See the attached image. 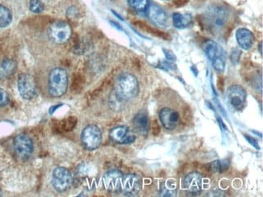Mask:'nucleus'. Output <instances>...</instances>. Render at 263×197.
Listing matches in <instances>:
<instances>
[{"mask_svg":"<svg viewBox=\"0 0 263 197\" xmlns=\"http://www.w3.org/2000/svg\"><path fill=\"white\" fill-rule=\"evenodd\" d=\"M81 142L86 149L94 150L99 148L102 142V134L99 127L96 124H89L81 133Z\"/></svg>","mask_w":263,"mask_h":197,"instance_id":"39448f33","label":"nucleus"},{"mask_svg":"<svg viewBox=\"0 0 263 197\" xmlns=\"http://www.w3.org/2000/svg\"><path fill=\"white\" fill-rule=\"evenodd\" d=\"M147 12L148 17L155 25L164 29L168 27L170 25L168 15L160 6L154 4H149Z\"/></svg>","mask_w":263,"mask_h":197,"instance_id":"dca6fc26","label":"nucleus"},{"mask_svg":"<svg viewBox=\"0 0 263 197\" xmlns=\"http://www.w3.org/2000/svg\"><path fill=\"white\" fill-rule=\"evenodd\" d=\"M230 18L228 8L222 5H212L206 9L202 15L204 27L212 34H218L223 32L227 26Z\"/></svg>","mask_w":263,"mask_h":197,"instance_id":"f257e3e1","label":"nucleus"},{"mask_svg":"<svg viewBox=\"0 0 263 197\" xmlns=\"http://www.w3.org/2000/svg\"><path fill=\"white\" fill-rule=\"evenodd\" d=\"M202 50L214 69L218 73H223L226 67V54L224 50L213 40H208L202 44Z\"/></svg>","mask_w":263,"mask_h":197,"instance_id":"20e7f679","label":"nucleus"},{"mask_svg":"<svg viewBox=\"0 0 263 197\" xmlns=\"http://www.w3.org/2000/svg\"><path fill=\"white\" fill-rule=\"evenodd\" d=\"M246 90L241 86L233 85L228 88L226 100L228 104L232 110L236 112H240L244 108L246 103Z\"/></svg>","mask_w":263,"mask_h":197,"instance_id":"0eeeda50","label":"nucleus"},{"mask_svg":"<svg viewBox=\"0 0 263 197\" xmlns=\"http://www.w3.org/2000/svg\"><path fill=\"white\" fill-rule=\"evenodd\" d=\"M142 189L141 179L134 174L123 176L122 180V192L128 196H136Z\"/></svg>","mask_w":263,"mask_h":197,"instance_id":"f8f14e48","label":"nucleus"},{"mask_svg":"<svg viewBox=\"0 0 263 197\" xmlns=\"http://www.w3.org/2000/svg\"><path fill=\"white\" fill-rule=\"evenodd\" d=\"M0 195H1V189H0Z\"/></svg>","mask_w":263,"mask_h":197,"instance_id":"c756f323","label":"nucleus"},{"mask_svg":"<svg viewBox=\"0 0 263 197\" xmlns=\"http://www.w3.org/2000/svg\"><path fill=\"white\" fill-rule=\"evenodd\" d=\"M17 86L20 94L25 100H33L37 95V86L33 75L21 74L18 77Z\"/></svg>","mask_w":263,"mask_h":197,"instance_id":"1a4fd4ad","label":"nucleus"},{"mask_svg":"<svg viewBox=\"0 0 263 197\" xmlns=\"http://www.w3.org/2000/svg\"><path fill=\"white\" fill-rule=\"evenodd\" d=\"M29 9L33 13H41L44 10V4L41 0H30Z\"/></svg>","mask_w":263,"mask_h":197,"instance_id":"b1692460","label":"nucleus"},{"mask_svg":"<svg viewBox=\"0 0 263 197\" xmlns=\"http://www.w3.org/2000/svg\"><path fill=\"white\" fill-rule=\"evenodd\" d=\"M15 155L22 160L29 159L33 152V142L26 134H19L14 139Z\"/></svg>","mask_w":263,"mask_h":197,"instance_id":"9d476101","label":"nucleus"},{"mask_svg":"<svg viewBox=\"0 0 263 197\" xmlns=\"http://www.w3.org/2000/svg\"><path fill=\"white\" fill-rule=\"evenodd\" d=\"M173 21L174 27L177 29H186L192 24V17L191 15H181L177 12L173 15Z\"/></svg>","mask_w":263,"mask_h":197,"instance_id":"412c9836","label":"nucleus"},{"mask_svg":"<svg viewBox=\"0 0 263 197\" xmlns=\"http://www.w3.org/2000/svg\"><path fill=\"white\" fill-rule=\"evenodd\" d=\"M216 105H217L218 107H219V110H220V111H221V113H223V115L225 116V117H227V114H226V113H225L224 110H223V107H222L221 104H220V103H219V100H218L217 99H216Z\"/></svg>","mask_w":263,"mask_h":197,"instance_id":"cd10ccee","label":"nucleus"},{"mask_svg":"<svg viewBox=\"0 0 263 197\" xmlns=\"http://www.w3.org/2000/svg\"><path fill=\"white\" fill-rule=\"evenodd\" d=\"M236 38L240 48L249 50L253 47L254 43V36L251 31L245 28H240L236 33Z\"/></svg>","mask_w":263,"mask_h":197,"instance_id":"f3484780","label":"nucleus"},{"mask_svg":"<svg viewBox=\"0 0 263 197\" xmlns=\"http://www.w3.org/2000/svg\"><path fill=\"white\" fill-rule=\"evenodd\" d=\"M123 174L119 170H110L104 174L102 179L104 188L111 193H119L122 191Z\"/></svg>","mask_w":263,"mask_h":197,"instance_id":"9b49d317","label":"nucleus"},{"mask_svg":"<svg viewBox=\"0 0 263 197\" xmlns=\"http://www.w3.org/2000/svg\"><path fill=\"white\" fill-rule=\"evenodd\" d=\"M260 54L262 55V42L260 43Z\"/></svg>","mask_w":263,"mask_h":197,"instance_id":"c85d7f7f","label":"nucleus"},{"mask_svg":"<svg viewBox=\"0 0 263 197\" xmlns=\"http://www.w3.org/2000/svg\"><path fill=\"white\" fill-rule=\"evenodd\" d=\"M12 19V12L7 7L0 5V28H5L11 24Z\"/></svg>","mask_w":263,"mask_h":197,"instance_id":"4be33fe9","label":"nucleus"},{"mask_svg":"<svg viewBox=\"0 0 263 197\" xmlns=\"http://www.w3.org/2000/svg\"><path fill=\"white\" fill-rule=\"evenodd\" d=\"M202 178L199 173L191 172L186 174L181 182V188H183L187 193L198 194L202 190Z\"/></svg>","mask_w":263,"mask_h":197,"instance_id":"4468645a","label":"nucleus"},{"mask_svg":"<svg viewBox=\"0 0 263 197\" xmlns=\"http://www.w3.org/2000/svg\"><path fill=\"white\" fill-rule=\"evenodd\" d=\"M159 118L164 128L168 130H174L180 122V114L178 112L168 107H164L159 113Z\"/></svg>","mask_w":263,"mask_h":197,"instance_id":"ddd939ff","label":"nucleus"},{"mask_svg":"<svg viewBox=\"0 0 263 197\" xmlns=\"http://www.w3.org/2000/svg\"><path fill=\"white\" fill-rule=\"evenodd\" d=\"M16 62L10 58H4L0 61V80L9 79L15 72Z\"/></svg>","mask_w":263,"mask_h":197,"instance_id":"6ab92c4d","label":"nucleus"},{"mask_svg":"<svg viewBox=\"0 0 263 197\" xmlns=\"http://www.w3.org/2000/svg\"><path fill=\"white\" fill-rule=\"evenodd\" d=\"M9 103V96L6 91L0 88V107L6 106Z\"/></svg>","mask_w":263,"mask_h":197,"instance_id":"393cba45","label":"nucleus"},{"mask_svg":"<svg viewBox=\"0 0 263 197\" xmlns=\"http://www.w3.org/2000/svg\"><path fill=\"white\" fill-rule=\"evenodd\" d=\"M68 87V75L66 70L54 68L48 77V92L52 97L59 98L65 94Z\"/></svg>","mask_w":263,"mask_h":197,"instance_id":"7ed1b4c3","label":"nucleus"},{"mask_svg":"<svg viewBox=\"0 0 263 197\" xmlns=\"http://www.w3.org/2000/svg\"><path fill=\"white\" fill-rule=\"evenodd\" d=\"M149 119L143 112L137 113L133 119V126L138 134L147 137L149 132Z\"/></svg>","mask_w":263,"mask_h":197,"instance_id":"a211bd4d","label":"nucleus"},{"mask_svg":"<svg viewBox=\"0 0 263 197\" xmlns=\"http://www.w3.org/2000/svg\"><path fill=\"white\" fill-rule=\"evenodd\" d=\"M48 34L53 42L64 44L71 39L72 29L67 22H54L48 29Z\"/></svg>","mask_w":263,"mask_h":197,"instance_id":"423d86ee","label":"nucleus"},{"mask_svg":"<svg viewBox=\"0 0 263 197\" xmlns=\"http://www.w3.org/2000/svg\"><path fill=\"white\" fill-rule=\"evenodd\" d=\"M164 51V55H165L166 58L168 60V61H176L177 59V57H176L175 54L171 51V50H166V49H164L163 50Z\"/></svg>","mask_w":263,"mask_h":197,"instance_id":"bb28decb","label":"nucleus"},{"mask_svg":"<svg viewBox=\"0 0 263 197\" xmlns=\"http://www.w3.org/2000/svg\"><path fill=\"white\" fill-rule=\"evenodd\" d=\"M73 183L70 170L65 167H56L52 173V185L59 192H64L71 188Z\"/></svg>","mask_w":263,"mask_h":197,"instance_id":"6e6552de","label":"nucleus"},{"mask_svg":"<svg viewBox=\"0 0 263 197\" xmlns=\"http://www.w3.org/2000/svg\"><path fill=\"white\" fill-rule=\"evenodd\" d=\"M109 137L112 142L119 144H132L136 139L135 135L130 134L129 128L126 125H120L112 128L109 132Z\"/></svg>","mask_w":263,"mask_h":197,"instance_id":"2eb2a0df","label":"nucleus"},{"mask_svg":"<svg viewBox=\"0 0 263 197\" xmlns=\"http://www.w3.org/2000/svg\"><path fill=\"white\" fill-rule=\"evenodd\" d=\"M139 81L132 74L120 75L115 82V96L119 101H130L139 95Z\"/></svg>","mask_w":263,"mask_h":197,"instance_id":"f03ea898","label":"nucleus"},{"mask_svg":"<svg viewBox=\"0 0 263 197\" xmlns=\"http://www.w3.org/2000/svg\"><path fill=\"white\" fill-rule=\"evenodd\" d=\"M128 4L137 12H146L150 2H149V0H128Z\"/></svg>","mask_w":263,"mask_h":197,"instance_id":"5701e85b","label":"nucleus"},{"mask_svg":"<svg viewBox=\"0 0 263 197\" xmlns=\"http://www.w3.org/2000/svg\"><path fill=\"white\" fill-rule=\"evenodd\" d=\"M177 192V184L173 179H170L163 182L160 188V195L161 196H176Z\"/></svg>","mask_w":263,"mask_h":197,"instance_id":"aec40b11","label":"nucleus"},{"mask_svg":"<svg viewBox=\"0 0 263 197\" xmlns=\"http://www.w3.org/2000/svg\"><path fill=\"white\" fill-rule=\"evenodd\" d=\"M245 138L248 141L249 143L253 147L255 148L256 149H260V146L258 145V142H257V140L253 137L250 136L248 134H245Z\"/></svg>","mask_w":263,"mask_h":197,"instance_id":"a878e982","label":"nucleus"}]
</instances>
